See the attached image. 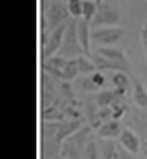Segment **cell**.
I'll use <instances>...</instances> for the list:
<instances>
[{"instance_id":"277c9868","label":"cell","mask_w":147,"mask_h":159,"mask_svg":"<svg viewBox=\"0 0 147 159\" xmlns=\"http://www.w3.org/2000/svg\"><path fill=\"white\" fill-rule=\"evenodd\" d=\"M119 11L111 4H99L97 7V12L94 19L90 21V26L92 28H102V26H118L119 24Z\"/></svg>"},{"instance_id":"4316f807","label":"cell","mask_w":147,"mask_h":159,"mask_svg":"<svg viewBox=\"0 0 147 159\" xmlns=\"http://www.w3.org/2000/svg\"><path fill=\"white\" fill-rule=\"evenodd\" d=\"M142 45H144V48H145V54H147V31L145 30H142Z\"/></svg>"},{"instance_id":"f1b7e54d","label":"cell","mask_w":147,"mask_h":159,"mask_svg":"<svg viewBox=\"0 0 147 159\" xmlns=\"http://www.w3.org/2000/svg\"><path fill=\"white\" fill-rule=\"evenodd\" d=\"M144 30L147 31V19H145V24H144Z\"/></svg>"},{"instance_id":"1f68e13d","label":"cell","mask_w":147,"mask_h":159,"mask_svg":"<svg viewBox=\"0 0 147 159\" xmlns=\"http://www.w3.org/2000/svg\"><path fill=\"white\" fill-rule=\"evenodd\" d=\"M139 159H147V157H145V156H144V154H142V156H140V157H139Z\"/></svg>"},{"instance_id":"603a6c76","label":"cell","mask_w":147,"mask_h":159,"mask_svg":"<svg viewBox=\"0 0 147 159\" xmlns=\"http://www.w3.org/2000/svg\"><path fill=\"white\" fill-rule=\"evenodd\" d=\"M97 7H99V4L95 0H83V19H87L90 23L94 19V16H95Z\"/></svg>"},{"instance_id":"2e32d148","label":"cell","mask_w":147,"mask_h":159,"mask_svg":"<svg viewBox=\"0 0 147 159\" xmlns=\"http://www.w3.org/2000/svg\"><path fill=\"white\" fill-rule=\"evenodd\" d=\"M133 102L140 109L147 107V88L144 87V83L139 78H135V81H133Z\"/></svg>"},{"instance_id":"83f0119b","label":"cell","mask_w":147,"mask_h":159,"mask_svg":"<svg viewBox=\"0 0 147 159\" xmlns=\"http://www.w3.org/2000/svg\"><path fill=\"white\" fill-rule=\"evenodd\" d=\"M142 154H144V156H145V157H147V145H145V147L142 149Z\"/></svg>"},{"instance_id":"52a82bcc","label":"cell","mask_w":147,"mask_h":159,"mask_svg":"<svg viewBox=\"0 0 147 159\" xmlns=\"http://www.w3.org/2000/svg\"><path fill=\"white\" fill-rule=\"evenodd\" d=\"M90 59L94 61V64H95V68L99 69V71H125V73L131 71V66L121 64V62H118V61L109 59V57H104V56H100L99 52L90 54Z\"/></svg>"},{"instance_id":"e0dca14e","label":"cell","mask_w":147,"mask_h":159,"mask_svg":"<svg viewBox=\"0 0 147 159\" xmlns=\"http://www.w3.org/2000/svg\"><path fill=\"white\" fill-rule=\"evenodd\" d=\"M40 118L44 121H62V119H66V116H64V109L54 104V106H48V107H42Z\"/></svg>"},{"instance_id":"6da1fadb","label":"cell","mask_w":147,"mask_h":159,"mask_svg":"<svg viewBox=\"0 0 147 159\" xmlns=\"http://www.w3.org/2000/svg\"><path fill=\"white\" fill-rule=\"evenodd\" d=\"M90 133H92V126L90 125H85L76 133L68 137L61 143V156H66L68 159H83L87 140L92 137Z\"/></svg>"},{"instance_id":"8992f818","label":"cell","mask_w":147,"mask_h":159,"mask_svg":"<svg viewBox=\"0 0 147 159\" xmlns=\"http://www.w3.org/2000/svg\"><path fill=\"white\" fill-rule=\"evenodd\" d=\"M66 28H68V21L62 24H59L54 31L50 33V36H48L47 43L42 47V61L48 59V57L56 56L57 52H59L61 45H62V40H64V33H66Z\"/></svg>"},{"instance_id":"d6986e66","label":"cell","mask_w":147,"mask_h":159,"mask_svg":"<svg viewBox=\"0 0 147 159\" xmlns=\"http://www.w3.org/2000/svg\"><path fill=\"white\" fill-rule=\"evenodd\" d=\"M59 123L61 121H44V119H42V128H40L42 139H56Z\"/></svg>"},{"instance_id":"5b68a950","label":"cell","mask_w":147,"mask_h":159,"mask_svg":"<svg viewBox=\"0 0 147 159\" xmlns=\"http://www.w3.org/2000/svg\"><path fill=\"white\" fill-rule=\"evenodd\" d=\"M125 36V30L119 26H102V28H95L92 31V40L95 42L99 47H108Z\"/></svg>"},{"instance_id":"ac0fdd59","label":"cell","mask_w":147,"mask_h":159,"mask_svg":"<svg viewBox=\"0 0 147 159\" xmlns=\"http://www.w3.org/2000/svg\"><path fill=\"white\" fill-rule=\"evenodd\" d=\"M94 97H95V102H97L99 107H108V106H111L116 100L118 93H116L114 90H102V92H99V93H95Z\"/></svg>"},{"instance_id":"8fae6325","label":"cell","mask_w":147,"mask_h":159,"mask_svg":"<svg viewBox=\"0 0 147 159\" xmlns=\"http://www.w3.org/2000/svg\"><path fill=\"white\" fill-rule=\"evenodd\" d=\"M123 131V126H121V121L119 119H109L106 123H102L99 128L95 130L97 137L100 139H118Z\"/></svg>"},{"instance_id":"5bb4252c","label":"cell","mask_w":147,"mask_h":159,"mask_svg":"<svg viewBox=\"0 0 147 159\" xmlns=\"http://www.w3.org/2000/svg\"><path fill=\"white\" fill-rule=\"evenodd\" d=\"M97 52H99L100 56H104V57H109V59L118 61V62H121V64L131 66V62L128 61L125 50H123V48H119V47H113V45H108V47H99V48H97Z\"/></svg>"},{"instance_id":"f546056e","label":"cell","mask_w":147,"mask_h":159,"mask_svg":"<svg viewBox=\"0 0 147 159\" xmlns=\"http://www.w3.org/2000/svg\"><path fill=\"white\" fill-rule=\"evenodd\" d=\"M59 159H68V157H66V156H59Z\"/></svg>"},{"instance_id":"7a4b0ae2","label":"cell","mask_w":147,"mask_h":159,"mask_svg":"<svg viewBox=\"0 0 147 159\" xmlns=\"http://www.w3.org/2000/svg\"><path fill=\"white\" fill-rule=\"evenodd\" d=\"M42 16L47 19L50 30H56L59 24L71 19L62 0H42Z\"/></svg>"},{"instance_id":"7c38bea8","label":"cell","mask_w":147,"mask_h":159,"mask_svg":"<svg viewBox=\"0 0 147 159\" xmlns=\"http://www.w3.org/2000/svg\"><path fill=\"white\" fill-rule=\"evenodd\" d=\"M42 156L40 159H59L61 156V143L56 139H42L40 143Z\"/></svg>"},{"instance_id":"ba28073f","label":"cell","mask_w":147,"mask_h":159,"mask_svg":"<svg viewBox=\"0 0 147 159\" xmlns=\"http://www.w3.org/2000/svg\"><path fill=\"white\" fill-rule=\"evenodd\" d=\"M87 125V119L85 118H80V119H62L59 123V128H57V135H56V140L59 143H62L64 140L71 137L73 133L80 130L81 126Z\"/></svg>"},{"instance_id":"9c48e42d","label":"cell","mask_w":147,"mask_h":159,"mask_svg":"<svg viewBox=\"0 0 147 159\" xmlns=\"http://www.w3.org/2000/svg\"><path fill=\"white\" fill-rule=\"evenodd\" d=\"M118 142L121 147H125L126 151L133 152V154L140 152V137L133 130H130V128H123L121 135L118 137Z\"/></svg>"},{"instance_id":"7402d4cb","label":"cell","mask_w":147,"mask_h":159,"mask_svg":"<svg viewBox=\"0 0 147 159\" xmlns=\"http://www.w3.org/2000/svg\"><path fill=\"white\" fill-rule=\"evenodd\" d=\"M111 81L116 88H128L130 78H128V73H125V71H114L111 76Z\"/></svg>"},{"instance_id":"d4e9b609","label":"cell","mask_w":147,"mask_h":159,"mask_svg":"<svg viewBox=\"0 0 147 159\" xmlns=\"http://www.w3.org/2000/svg\"><path fill=\"white\" fill-rule=\"evenodd\" d=\"M90 76H92V81L97 85V88H100V87L106 85V76H104V71H99V69H97V71L92 73Z\"/></svg>"},{"instance_id":"cb8c5ba5","label":"cell","mask_w":147,"mask_h":159,"mask_svg":"<svg viewBox=\"0 0 147 159\" xmlns=\"http://www.w3.org/2000/svg\"><path fill=\"white\" fill-rule=\"evenodd\" d=\"M76 88H78V90H81V92H94V90H97V85L92 81V76L85 75L81 80H78Z\"/></svg>"},{"instance_id":"44dd1931","label":"cell","mask_w":147,"mask_h":159,"mask_svg":"<svg viewBox=\"0 0 147 159\" xmlns=\"http://www.w3.org/2000/svg\"><path fill=\"white\" fill-rule=\"evenodd\" d=\"M83 159H99V149H97V140L94 137L87 140L85 145V152H83Z\"/></svg>"},{"instance_id":"4fadbf2b","label":"cell","mask_w":147,"mask_h":159,"mask_svg":"<svg viewBox=\"0 0 147 159\" xmlns=\"http://www.w3.org/2000/svg\"><path fill=\"white\" fill-rule=\"evenodd\" d=\"M99 149V159H116L118 157V145L113 142V139H100L97 140Z\"/></svg>"},{"instance_id":"30bf717a","label":"cell","mask_w":147,"mask_h":159,"mask_svg":"<svg viewBox=\"0 0 147 159\" xmlns=\"http://www.w3.org/2000/svg\"><path fill=\"white\" fill-rule=\"evenodd\" d=\"M76 31H78V40L80 45L83 48V52L87 56H90V42H92V31H90V23L83 17L76 19Z\"/></svg>"},{"instance_id":"d6a6232c","label":"cell","mask_w":147,"mask_h":159,"mask_svg":"<svg viewBox=\"0 0 147 159\" xmlns=\"http://www.w3.org/2000/svg\"><path fill=\"white\" fill-rule=\"evenodd\" d=\"M62 2H68V0H62Z\"/></svg>"},{"instance_id":"484cf974","label":"cell","mask_w":147,"mask_h":159,"mask_svg":"<svg viewBox=\"0 0 147 159\" xmlns=\"http://www.w3.org/2000/svg\"><path fill=\"white\" fill-rule=\"evenodd\" d=\"M116 159H139V157H137V154H133V152L126 151L125 147L118 145V157Z\"/></svg>"},{"instance_id":"ffe728a7","label":"cell","mask_w":147,"mask_h":159,"mask_svg":"<svg viewBox=\"0 0 147 159\" xmlns=\"http://www.w3.org/2000/svg\"><path fill=\"white\" fill-rule=\"evenodd\" d=\"M66 7H68V12L71 17H75V19L83 17V0H68Z\"/></svg>"},{"instance_id":"9a60e30c","label":"cell","mask_w":147,"mask_h":159,"mask_svg":"<svg viewBox=\"0 0 147 159\" xmlns=\"http://www.w3.org/2000/svg\"><path fill=\"white\" fill-rule=\"evenodd\" d=\"M73 64H75L76 71H78L80 76H85V75H92V73H95L97 68L94 61L90 59V56H78V57H73Z\"/></svg>"},{"instance_id":"4dcf8cb0","label":"cell","mask_w":147,"mask_h":159,"mask_svg":"<svg viewBox=\"0 0 147 159\" xmlns=\"http://www.w3.org/2000/svg\"><path fill=\"white\" fill-rule=\"evenodd\" d=\"M95 2H97V4H102V2H104V0H95Z\"/></svg>"},{"instance_id":"3957f363","label":"cell","mask_w":147,"mask_h":159,"mask_svg":"<svg viewBox=\"0 0 147 159\" xmlns=\"http://www.w3.org/2000/svg\"><path fill=\"white\" fill-rule=\"evenodd\" d=\"M59 56L66 57V59H73V57H78V56H83L85 52L80 45V40H78V31H76V19L71 17L68 21V28H66V33H64V40H62V45H61ZM87 56V54H85Z\"/></svg>"}]
</instances>
